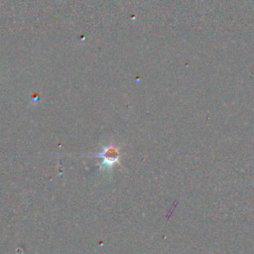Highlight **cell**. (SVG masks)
Returning a JSON list of instances; mask_svg holds the SVG:
<instances>
[{
    "instance_id": "6da1fadb",
    "label": "cell",
    "mask_w": 254,
    "mask_h": 254,
    "mask_svg": "<svg viewBox=\"0 0 254 254\" xmlns=\"http://www.w3.org/2000/svg\"><path fill=\"white\" fill-rule=\"evenodd\" d=\"M92 156L102 158V162L100 164V168L104 170L111 169L114 165L119 164L120 160V149L113 144L105 146L103 151L97 154H93Z\"/></svg>"
}]
</instances>
